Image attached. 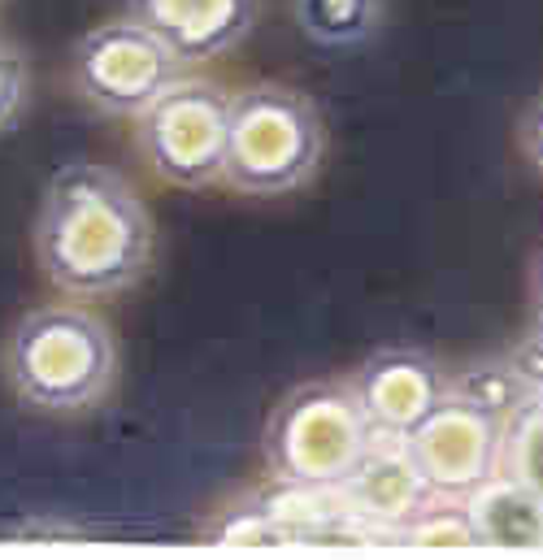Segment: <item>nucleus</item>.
Instances as JSON below:
<instances>
[{
    "mask_svg": "<svg viewBox=\"0 0 543 560\" xmlns=\"http://www.w3.org/2000/svg\"><path fill=\"white\" fill-rule=\"evenodd\" d=\"M35 261L74 300L131 291L152 261V213L136 183L101 161L61 165L35 213Z\"/></svg>",
    "mask_w": 543,
    "mask_h": 560,
    "instance_id": "obj_1",
    "label": "nucleus"
},
{
    "mask_svg": "<svg viewBox=\"0 0 543 560\" xmlns=\"http://www.w3.org/2000/svg\"><path fill=\"white\" fill-rule=\"evenodd\" d=\"M4 370L22 405L66 418L109 396L118 348L96 313L79 304H44L13 326Z\"/></svg>",
    "mask_w": 543,
    "mask_h": 560,
    "instance_id": "obj_2",
    "label": "nucleus"
},
{
    "mask_svg": "<svg viewBox=\"0 0 543 560\" xmlns=\"http://www.w3.org/2000/svg\"><path fill=\"white\" fill-rule=\"evenodd\" d=\"M326 152L317 105L282 83L231 92L222 183L244 196H282L304 187Z\"/></svg>",
    "mask_w": 543,
    "mask_h": 560,
    "instance_id": "obj_3",
    "label": "nucleus"
},
{
    "mask_svg": "<svg viewBox=\"0 0 543 560\" xmlns=\"http://www.w3.org/2000/svg\"><path fill=\"white\" fill-rule=\"evenodd\" d=\"M374 425L353 383H304L291 392L266 430L270 474L300 487H344L366 460Z\"/></svg>",
    "mask_w": 543,
    "mask_h": 560,
    "instance_id": "obj_4",
    "label": "nucleus"
},
{
    "mask_svg": "<svg viewBox=\"0 0 543 560\" xmlns=\"http://www.w3.org/2000/svg\"><path fill=\"white\" fill-rule=\"evenodd\" d=\"M183 70L187 61L131 13L123 22L92 26L70 57L74 92L92 109L118 118H139L157 96H165L183 79Z\"/></svg>",
    "mask_w": 543,
    "mask_h": 560,
    "instance_id": "obj_5",
    "label": "nucleus"
},
{
    "mask_svg": "<svg viewBox=\"0 0 543 560\" xmlns=\"http://www.w3.org/2000/svg\"><path fill=\"white\" fill-rule=\"evenodd\" d=\"M231 92L209 79H178L139 114V152L161 183L200 191L222 183Z\"/></svg>",
    "mask_w": 543,
    "mask_h": 560,
    "instance_id": "obj_6",
    "label": "nucleus"
},
{
    "mask_svg": "<svg viewBox=\"0 0 543 560\" xmlns=\"http://www.w3.org/2000/svg\"><path fill=\"white\" fill-rule=\"evenodd\" d=\"M408 452L435 495H470L478 482L500 474L505 430L487 409L443 396L421 425L408 430Z\"/></svg>",
    "mask_w": 543,
    "mask_h": 560,
    "instance_id": "obj_7",
    "label": "nucleus"
},
{
    "mask_svg": "<svg viewBox=\"0 0 543 560\" xmlns=\"http://www.w3.org/2000/svg\"><path fill=\"white\" fill-rule=\"evenodd\" d=\"M353 517L370 530V544H401V530L426 509L435 495L426 474L417 469L408 439L401 434H374L366 460L353 469V478L339 487Z\"/></svg>",
    "mask_w": 543,
    "mask_h": 560,
    "instance_id": "obj_8",
    "label": "nucleus"
},
{
    "mask_svg": "<svg viewBox=\"0 0 543 560\" xmlns=\"http://www.w3.org/2000/svg\"><path fill=\"white\" fill-rule=\"evenodd\" d=\"M127 13L157 31L187 66H200L253 31L257 0H127Z\"/></svg>",
    "mask_w": 543,
    "mask_h": 560,
    "instance_id": "obj_9",
    "label": "nucleus"
},
{
    "mask_svg": "<svg viewBox=\"0 0 543 560\" xmlns=\"http://www.w3.org/2000/svg\"><path fill=\"white\" fill-rule=\"evenodd\" d=\"M353 387L361 396V409L374 434H401V439H408V430L421 425V418L443 400L439 370L430 365V357L413 348H388L370 357Z\"/></svg>",
    "mask_w": 543,
    "mask_h": 560,
    "instance_id": "obj_10",
    "label": "nucleus"
},
{
    "mask_svg": "<svg viewBox=\"0 0 543 560\" xmlns=\"http://www.w3.org/2000/svg\"><path fill=\"white\" fill-rule=\"evenodd\" d=\"M478 548L487 552H543V495L513 474H492L461 495Z\"/></svg>",
    "mask_w": 543,
    "mask_h": 560,
    "instance_id": "obj_11",
    "label": "nucleus"
},
{
    "mask_svg": "<svg viewBox=\"0 0 543 560\" xmlns=\"http://www.w3.org/2000/svg\"><path fill=\"white\" fill-rule=\"evenodd\" d=\"M291 9L317 48H361L383 26V0H291Z\"/></svg>",
    "mask_w": 543,
    "mask_h": 560,
    "instance_id": "obj_12",
    "label": "nucleus"
},
{
    "mask_svg": "<svg viewBox=\"0 0 543 560\" xmlns=\"http://www.w3.org/2000/svg\"><path fill=\"white\" fill-rule=\"evenodd\" d=\"M500 469L513 474L518 482L535 487L543 495V400H527L509 425H505V456H500Z\"/></svg>",
    "mask_w": 543,
    "mask_h": 560,
    "instance_id": "obj_13",
    "label": "nucleus"
},
{
    "mask_svg": "<svg viewBox=\"0 0 543 560\" xmlns=\"http://www.w3.org/2000/svg\"><path fill=\"white\" fill-rule=\"evenodd\" d=\"M205 544H218V548H287L282 530L274 526V517L266 513L262 500H249V504L222 513L218 526L205 535Z\"/></svg>",
    "mask_w": 543,
    "mask_h": 560,
    "instance_id": "obj_14",
    "label": "nucleus"
},
{
    "mask_svg": "<svg viewBox=\"0 0 543 560\" xmlns=\"http://www.w3.org/2000/svg\"><path fill=\"white\" fill-rule=\"evenodd\" d=\"M396 548H452L457 552V548H478V539L461 504V509H421L401 530Z\"/></svg>",
    "mask_w": 543,
    "mask_h": 560,
    "instance_id": "obj_15",
    "label": "nucleus"
},
{
    "mask_svg": "<svg viewBox=\"0 0 543 560\" xmlns=\"http://www.w3.org/2000/svg\"><path fill=\"white\" fill-rule=\"evenodd\" d=\"M26 105V61L13 48H0V131L18 122Z\"/></svg>",
    "mask_w": 543,
    "mask_h": 560,
    "instance_id": "obj_16",
    "label": "nucleus"
},
{
    "mask_svg": "<svg viewBox=\"0 0 543 560\" xmlns=\"http://www.w3.org/2000/svg\"><path fill=\"white\" fill-rule=\"evenodd\" d=\"M522 152H527V161L543 174V96L531 101V109L522 118Z\"/></svg>",
    "mask_w": 543,
    "mask_h": 560,
    "instance_id": "obj_17",
    "label": "nucleus"
},
{
    "mask_svg": "<svg viewBox=\"0 0 543 560\" xmlns=\"http://www.w3.org/2000/svg\"><path fill=\"white\" fill-rule=\"evenodd\" d=\"M522 370H527V378L535 383V392H543V317H540V326H535V339L527 343Z\"/></svg>",
    "mask_w": 543,
    "mask_h": 560,
    "instance_id": "obj_18",
    "label": "nucleus"
},
{
    "mask_svg": "<svg viewBox=\"0 0 543 560\" xmlns=\"http://www.w3.org/2000/svg\"><path fill=\"white\" fill-rule=\"evenodd\" d=\"M540 295H543V261H540Z\"/></svg>",
    "mask_w": 543,
    "mask_h": 560,
    "instance_id": "obj_19",
    "label": "nucleus"
}]
</instances>
